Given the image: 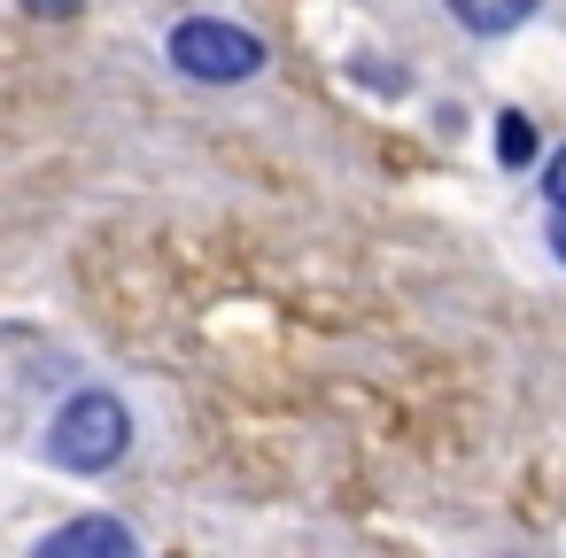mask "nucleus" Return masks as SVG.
Masks as SVG:
<instances>
[{
  "mask_svg": "<svg viewBox=\"0 0 566 558\" xmlns=\"http://www.w3.org/2000/svg\"><path fill=\"white\" fill-rule=\"evenodd\" d=\"M125 450H133V411L109 388L71 396L48 427V465H63V473H109V465H125Z\"/></svg>",
  "mask_w": 566,
  "mask_h": 558,
  "instance_id": "f257e3e1",
  "label": "nucleus"
},
{
  "mask_svg": "<svg viewBox=\"0 0 566 558\" xmlns=\"http://www.w3.org/2000/svg\"><path fill=\"white\" fill-rule=\"evenodd\" d=\"M164 55H171V71L195 78V86H249V78L272 63L264 40H256L249 24H226V17H187V24H171Z\"/></svg>",
  "mask_w": 566,
  "mask_h": 558,
  "instance_id": "f03ea898",
  "label": "nucleus"
},
{
  "mask_svg": "<svg viewBox=\"0 0 566 558\" xmlns=\"http://www.w3.org/2000/svg\"><path fill=\"white\" fill-rule=\"evenodd\" d=\"M78 550H102V558H125V550H140V535H133L125 519H71V527H55V535H40V558H78Z\"/></svg>",
  "mask_w": 566,
  "mask_h": 558,
  "instance_id": "7ed1b4c3",
  "label": "nucleus"
},
{
  "mask_svg": "<svg viewBox=\"0 0 566 558\" xmlns=\"http://www.w3.org/2000/svg\"><path fill=\"white\" fill-rule=\"evenodd\" d=\"M442 9H450V24H458V32H473V40H504V32L535 24L543 0H442Z\"/></svg>",
  "mask_w": 566,
  "mask_h": 558,
  "instance_id": "20e7f679",
  "label": "nucleus"
},
{
  "mask_svg": "<svg viewBox=\"0 0 566 558\" xmlns=\"http://www.w3.org/2000/svg\"><path fill=\"white\" fill-rule=\"evenodd\" d=\"M496 164H504V171L543 164V133H535V117H527V109H504V117H496Z\"/></svg>",
  "mask_w": 566,
  "mask_h": 558,
  "instance_id": "39448f33",
  "label": "nucleus"
},
{
  "mask_svg": "<svg viewBox=\"0 0 566 558\" xmlns=\"http://www.w3.org/2000/svg\"><path fill=\"white\" fill-rule=\"evenodd\" d=\"M543 194H551V210H566V148L543 156Z\"/></svg>",
  "mask_w": 566,
  "mask_h": 558,
  "instance_id": "423d86ee",
  "label": "nucleus"
},
{
  "mask_svg": "<svg viewBox=\"0 0 566 558\" xmlns=\"http://www.w3.org/2000/svg\"><path fill=\"white\" fill-rule=\"evenodd\" d=\"M543 241H551V264L566 272V210H551V218H543Z\"/></svg>",
  "mask_w": 566,
  "mask_h": 558,
  "instance_id": "0eeeda50",
  "label": "nucleus"
},
{
  "mask_svg": "<svg viewBox=\"0 0 566 558\" xmlns=\"http://www.w3.org/2000/svg\"><path fill=\"white\" fill-rule=\"evenodd\" d=\"M24 9H32V17H78L86 0H24Z\"/></svg>",
  "mask_w": 566,
  "mask_h": 558,
  "instance_id": "6e6552de",
  "label": "nucleus"
}]
</instances>
